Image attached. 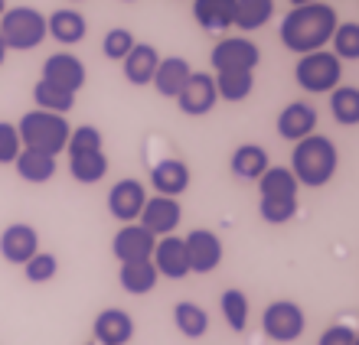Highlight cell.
Masks as SVG:
<instances>
[{
	"instance_id": "4316f807",
	"label": "cell",
	"mask_w": 359,
	"mask_h": 345,
	"mask_svg": "<svg viewBox=\"0 0 359 345\" xmlns=\"http://www.w3.org/2000/svg\"><path fill=\"white\" fill-rule=\"evenodd\" d=\"M118 283H121V290H128L131 297H144V293H151L154 283H157V271H154L151 261L121 264V271H118Z\"/></svg>"
},
{
	"instance_id": "8fae6325",
	"label": "cell",
	"mask_w": 359,
	"mask_h": 345,
	"mask_svg": "<svg viewBox=\"0 0 359 345\" xmlns=\"http://www.w3.org/2000/svg\"><path fill=\"white\" fill-rule=\"evenodd\" d=\"M151 264L157 277H167V280H183L189 274V258H187V244L183 238L177 234H163L157 238L154 244V254H151Z\"/></svg>"
},
{
	"instance_id": "836d02e7",
	"label": "cell",
	"mask_w": 359,
	"mask_h": 345,
	"mask_svg": "<svg viewBox=\"0 0 359 345\" xmlns=\"http://www.w3.org/2000/svg\"><path fill=\"white\" fill-rule=\"evenodd\" d=\"M333 56L340 59V62H356L359 59V23H337L333 29Z\"/></svg>"
},
{
	"instance_id": "7402d4cb",
	"label": "cell",
	"mask_w": 359,
	"mask_h": 345,
	"mask_svg": "<svg viewBox=\"0 0 359 345\" xmlns=\"http://www.w3.org/2000/svg\"><path fill=\"white\" fill-rule=\"evenodd\" d=\"M157 62H161V56H157V49H154L151 43H134V49L121 59L124 78L131 85H151Z\"/></svg>"
},
{
	"instance_id": "f35d334b",
	"label": "cell",
	"mask_w": 359,
	"mask_h": 345,
	"mask_svg": "<svg viewBox=\"0 0 359 345\" xmlns=\"http://www.w3.org/2000/svg\"><path fill=\"white\" fill-rule=\"evenodd\" d=\"M20 137H17V127L7 121H0V163H13L20 153Z\"/></svg>"
},
{
	"instance_id": "7a4b0ae2",
	"label": "cell",
	"mask_w": 359,
	"mask_h": 345,
	"mask_svg": "<svg viewBox=\"0 0 359 345\" xmlns=\"http://www.w3.org/2000/svg\"><path fill=\"white\" fill-rule=\"evenodd\" d=\"M340 167V153H337V143L323 134H311L294 143L291 150V173L297 179V186H307V189H320L327 186L333 179Z\"/></svg>"
},
{
	"instance_id": "4dcf8cb0",
	"label": "cell",
	"mask_w": 359,
	"mask_h": 345,
	"mask_svg": "<svg viewBox=\"0 0 359 345\" xmlns=\"http://www.w3.org/2000/svg\"><path fill=\"white\" fill-rule=\"evenodd\" d=\"M274 17V0H236V17H232V27L238 29H258L265 27L268 20Z\"/></svg>"
},
{
	"instance_id": "e575fe53",
	"label": "cell",
	"mask_w": 359,
	"mask_h": 345,
	"mask_svg": "<svg viewBox=\"0 0 359 345\" xmlns=\"http://www.w3.org/2000/svg\"><path fill=\"white\" fill-rule=\"evenodd\" d=\"M66 150H69V157L102 153V134H98V127H92V124H82V127H76V131L69 134V140H66Z\"/></svg>"
},
{
	"instance_id": "484cf974",
	"label": "cell",
	"mask_w": 359,
	"mask_h": 345,
	"mask_svg": "<svg viewBox=\"0 0 359 345\" xmlns=\"http://www.w3.org/2000/svg\"><path fill=\"white\" fill-rule=\"evenodd\" d=\"M212 85H216V98H222L229 104H238L245 101L252 94V88H255V72H216Z\"/></svg>"
},
{
	"instance_id": "74e56055",
	"label": "cell",
	"mask_w": 359,
	"mask_h": 345,
	"mask_svg": "<svg viewBox=\"0 0 359 345\" xmlns=\"http://www.w3.org/2000/svg\"><path fill=\"white\" fill-rule=\"evenodd\" d=\"M134 49V36L128 33L124 27H114V29H108L104 33V39H102V52L108 59H114V62H121L128 52Z\"/></svg>"
},
{
	"instance_id": "d590c367",
	"label": "cell",
	"mask_w": 359,
	"mask_h": 345,
	"mask_svg": "<svg viewBox=\"0 0 359 345\" xmlns=\"http://www.w3.org/2000/svg\"><path fill=\"white\" fill-rule=\"evenodd\" d=\"M56 271H59L56 254H46V251H36L23 264V274H27L29 283H49V280L56 277Z\"/></svg>"
},
{
	"instance_id": "277c9868",
	"label": "cell",
	"mask_w": 359,
	"mask_h": 345,
	"mask_svg": "<svg viewBox=\"0 0 359 345\" xmlns=\"http://www.w3.org/2000/svg\"><path fill=\"white\" fill-rule=\"evenodd\" d=\"M46 39V17L36 7H10L0 13V43L4 49H36Z\"/></svg>"
},
{
	"instance_id": "ffe728a7",
	"label": "cell",
	"mask_w": 359,
	"mask_h": 345,
	"mask_svg": "<svg viewBox=\"0 0 359 345\" xmlns=\"http://www.w3.org/2000/svg\"><path fill=\"white\" fill-rule=\"evenodd\" d=\"M151 186L157 189V196H170L177 199L180 192L189 189V169L183 160H161L151 169Z\"/></svg>"
},
{
	"instance_id": "603a6c76",
	"label": "cell",
	"mask_w": 359,
	"mask_h": 345,
	"mask_svg": "<svg viewBox=\"0 0 359 345\" xmlns=\"http://www.w3.org/2000/svg\"><path fill=\"white\" fill-rule=\"evenodd\" d=\"M13 167H17V176L23 183H33V186H43V183H49L56 176V157L36 153V150H20Z\"/></svg>"
},
{
	"instance_id": "ee69618b",
	"label": "cell",
	"mask_w": 359,
	"mask_h": 345,
	"mask_svg": "<svg viewBox=\"0 0 359 345\" xmlns=\"http://www.w3.org/2000/svg\"><path fill=\"white\" fill-rule=\"evenodd\" d=\"M124 3H134V0H124Z\"/></svg>"
},
{
	"instance_id": "f1b7e54d",
	"label": "cell",
	"mask_w": 359,
	"mask_h": 345,
	"mask_svg": "<svg viewBox=\"0 0 359 345\" xmlns=\"http://www.w3.org/2000/svg\"><path fill=\"white\" fill-rule=\"evenodd\" d=\"M330 111L333 121L343 127H356L359 124V88L356 85H337L330 92Z\"/></svg>"
},
{
	"instance_id": "7c38bea8",
	"label": "cell",
	"mask_w": 359,
	"mask_h": 345,
	"mask_svg": "<svg viewBox=\"0 0 359 345\" xmlns=\"http://www.w3.org/2000/svg\"><path fill=\"white\" fill-rule=\"evenodd\" d=\"M154 244H157V238H154L147 228H141L137 222H131V225H121V232L114 234L111 254H114V258H118L121 264L151 261Z\"/></svg>"
},
{
	"instance_id": "1f68e13d",
	"label": "cell",
	"mask_w": 359,
	"mask_h": 345,
	"mask_svg": "<svg viewBox=\"0 0 359 345\" xmlns=\"http://www.w3.org/2000/svg\"><path fill=\"white\" fill-rule=\"evenodd\" d=\"M69 173L82 186H95L108 176V157L104 153H86V157H69Z\"/></svg>"
},
{
	"instance_id": "d4e9b609",
	"label": "cell",
	"mask_w": 359,
	"mask_h": 345,
	"mask_svg": "<svg viewBox=\"0 0 359 345\" xmlns=\"http://www.w3.org/2000/svg\"><path fill=\"white\" fill-rule=\"evenodd\" d=\"M258 189H262V199H297L301 186L287 167H268L258 176Z\"/></svg>"
},
{
	"instance_id": "ac0fdd59",
	"label": "cell",
	"mask_w": 359,
	"mask_h": 345,
	"mask_svg": "<svg viewBox=\"0 0 359 345\" xmlns=\"http://www.w3.org/2000/svg\"><path fill=\"white\" fill-rule=\"evenodd\" d=\"M86 33H88L86 17L72 7L53 10V13L46 17V36H53L56 43H62V46H76V43H82Z\"/></svg>"
},
{
	"instance_id": "e0dca14e",
	"label": "cell",
	"mask_w": 359,
	"mask_h": 345,
	"mask_svg": "<svg viewBox=\"0 0 359 345\" xmlns=\"http://www.w3.org/2000/svg\"><path fill=\"white\" fill-rule=\"evenodd\" d=\"M274 127H278V134H281L284 140H294V143H297V140L313 134V127H317V111H313L307 101H291L281 108Z\"/></svg>"
},
{
	"instance_id": "ba28073f",
	"label": "cell",
	"mask_w": 359,
	"mask_h": 345,
	"mask_svg": "<svg viewBox=\"0 0 359 345\" xmlns=\"http://www.w3.org/2000/svg\"><path fill=\"white\" fill-rule=\"evenodd\" d=\"M187 244V258H189V274H212L222 264V238L209 228H193L183 238Z\"/></svg>"
},
{
	"instance_id": "d6a6232c",
	"label": "cell",
	"mask_w": 359,
	"mask_h": 345,
	"mask_svg": "<svg viewBox=\"0 0 359 345\" xmlns=\"http://www.w3.org/2000/svg\"><path fill=\"white\" fill-rule=\"evenodd\" d=\"M219 309H222V316H226L229 329H236V332H245L248 326V297L242 293V290H226L222 297H219Z\"/></svg>"
},
{
	"instance_id": "60d3db41",
	"label": "cell",
	"mask_w": 359,
	"mask_h": 345,
	"mask_svg": "<svg viewBox=\"0 0 359 345\" xmlns=\"http://www.w3.org/2000/svg\"><path fill=\"white\" fill-rule=\"evenodd\" d=\"M307 3H320V0H291V7H307Z\"/></svg>"
},
{
	"instance_id": "9a60e30c",
	"label": "cell",
	"mask_w": 359,
	"mask_h": 345,
	"mask_svg": "<svg viewBox=\"0 0 359 345\" xmlns=\"http://www.w3.org/2000/svg\"><path fill=\"white\" fill-rule=\"evenodd\" d=\"M92 336L95 345H128L134 336V319L118 307L102 309L92 323Z\"/></svg>"
},
{
	"instance_id": "6da1fadb",
	"label": "cell",
	"mask_w": 359,
	"mask_h": 345,
	"mask_svg": "<svg viewBox=\"0 0 359 345\" xmlns=\"http://www.w3.org/2000/svg\"><path fill=\"white\" fill-rule=\"evenodd\" d=\"M337 23H340V17L330 3L291 7L287 17L281 20V43L284 49H291L297 56H307V52H317L330 43Z\"/></svg>"
},
{
	"instance_id": "5b68a950",
	"label": "cell",
	"mask_w": 359,
	"mask_h": 345,
	"mask_svg": "<svg viewBox=\"0 0 359 345\" xmlns=\"http://www.w3.org/2000/svg\"><path fill=\"white\" fill-rule=\"evenodd\" d=\"M294 78L304 92L311 94H327L333 92L343 78V62L327 49H317V52H307V56L297 59L294 66Z\"/></svg>"
},
{
	"instance_id": "bcb514c9",
	"label": "cell",
	"mask_w": 359,
	"mask_h": 345,
	"mask_svg": "<svg viewBox=\"0 0 359 345\" xmlns=\"http://www.w3.org/2000/svg\"><path fill=\"white\" fill-rule=\"evenodd\" d=\"M88 345H95V342H88Z\"/></svg>"
},
{
	"instance_id": "f546056e",
	"label": "cell",
	"mask_w": 359,
	"mask_h": 345,
	"mask_svg": "<svg viewBox=\"0 0 359 345\" xmlns=\"http://www.w3.org/2000/svg\"><path fill=\"white\" fill-rule=\"evenodd\" d=\"M173 323H177L180 336H187V339H203L209 329L206 309L199 307V303H189V300H183V303L173 307Z\"/></svg>"
},
{
	"instance_id": "9c48e42d",
	"label": "cell",
	"mask_w": 359,
	"mask_h": 345,
	"mask_svg": "<svg viewBox=\"0 0 359 345\" xmlns=\"http://www.w3.org/2000/svg\"><path fill=\"white\" fill-rule=\"evenodd\" d=\"M180 104V111L189 114V118H203L216 108V85H212V75L209 72H189L187 85L180 88V94L173 98Z\"/></svg>"
},
{
	"instance_id": "8d00e7d4",
	"label": "cell",
	"mask_w": 359,
	"mask_h": 345,
	"mask_svg": "<svg viewBox=\"0 0 359 345\" xmlns=\"http://www.w3.org/2000/svg\"><path fill=\"white\" fill-rule=\"evenodd\" d=\"M294 212H297V199H262V202H258V215H262L268 225L291 222Z\"/></svg>"
},
{
	"instance_id": "30bf717a",
	"label": "cell",
	"mask_w": 359,
	"mask_h": 345,
	"mask_svg": "<svg viewBox=\"0 0 359 345\" xmlns=\"http://www.w3.org/2000/svg\"><path fill=\"white\" fill-rule=\"evenodd\" d=\"M180 218H183V209H180L177 199L170 196H154L144 202L141 215H137V225L147 228L154 238H163V234H173L177 232Z\"/></svg>"
},
{
	"instance_id": "3957f363",
	"label": "cell",
	"mask_w": 359,
	"mask_h": 345,
	"mask_svg": "<svg viewBox=\"0 0 359 345\" xmlns=\"http://www.w3.org/2000/svg\"><path fill=\"white\" fill-rule=\"evenodd\" d=\"M72 134L66 114H49V111H27L17 124V137L23 150H36V153H49V157H59L66 150V140Z\"/></svg>"
},
{
	"instance_id": "f6af8a7d",
	"label": "cell",
	"mask_w": 359,
	"mask_h": 345,
	"mask_svg": "<svg viewBox=\"0 0 359 345\" xmlns=\"http://www.w3.org/2000/svg\"><path fill=\"white\" fill-rule=\"evenodd\" d=\"M72 3H79V0H72Z\"/></svg>"
},
{
	"instance_id": "52a82bcc",
	"label": "cell",
	"mask_w": 359,
	"mask_h": 345,
	"mask_svg": "<svg viewBox=\"0 0 359 345\" xmlns=\"http://www.w3.org/2000/svg\"><path fill=\"white\" fill-rule=\"evenodd\" d=\"M212 69L216 72H255L262 62V49L245 36H226L212 46Z\"/></svg>"
},
{
	"instance_id": "5bb4252c",
	"label": "cell",
	"mask_w": 359,
	"mask_h": 345,
	"mask_svg": "<svg viewBox=\"0 0 359 345\" xmlns=\"http://www.w3.org/2000/svg\"><path fill=\"white\" fill-rule=\"evenodd\" d=\"M36 251H39V234L33 225L13 222L4 228V234H0V254H4L7 264H27Z\"/></svg>"
},
{
	"instance_id": "d6986e66",
	"label": "cell",
	"mask_w": 359,
	"mask_h": 345,
	"mask_svg": "<svg viewBox=\"0 0 359 345\" xmlns=\"http://www.w3.org/2000/svg\"><path fill=\"white\" fill-rule=\"evenodd\" d=\"M189 72H193V69H189V62L183 56H167V59H161V62H157L151 85L157 88V94H161V98H177L180 88L187 85Z\"/></svg>"
},
{
	"instance_id": "2e32d148",
	"label": "cell",
	"mask_w": 359,
	"mask_h": 345,
	"mask_svg": "<svg viewBox=\"0 0 359 345\" xmlns=\"http://www.w3.org/2000/svg\"><path fill=\"white\" fill-rule=\"evenodd\" d=\"M43 82H53L59 88H66V92L76 94L82 85H86V66H82V59L72 56V52H56V56H49L43 62Z\"/></svg>"
},
{
	"instance_id": "44dd1931",
	"label": "cell",
	"mask_w": 359,
	"mask_h": 345,
	"mask_svg": "<svg viewBox=\"0 0 359 345\" xmlns=\"http://www.w3.org/2000/svg\"><path fill=\"white\" fill-rule=\"evenodd\" d=\"M193 17L206 33H226L232 29L236 0H193Z\"/></svg>"
},
{
	"instance_id": "83f0119b",
	"label": "cell",
	"mask_w": 359,
	"mask_h": 345,
	"mask_svg": "<svg viewBox=\"0 0 359 345\" xmlns=\"http://www.w3.org/2000/svg\"><path fill=\"white\" fill-rule=\"evenodd\" d=\"M33 101H36L39 111H49V114H69L76 108V94L66 92V88H59L53 82H43L39 78L33 85Z\"/></svg>"
},
{
	"instance_id": "7bdbcfd3",
	"label": "cell",
	"mask_w": 359,
	"mask_h": 345,
	"mask_svg": "<svg viewBox=\"0 0 359 345\" xmlns=\"http://www.w3.org/2000/svg\"><path fill=\"white\" fill-rule=\"evenodd\" d=\"M4 10H7V7H4V0H0V13H4Z\"/></svg>"
},
{
	"instance_id": "ab89813d",
	"label": "cell",
	"mask_w": 359,
	"mask_h": 345,
	"mask_svg": "<svg viewBox=\"0 0 359 345\" xmlns=\"http://www.w3.org/2000/svg\"><path fill=\"white\" fill-rule=\"evenodd\" d=\"M317 345H359V339H356V329L353 326H330V329H323V336H320V342Z\"/></svg>"
},
{
	"instance_id": "cb8c5ba5",
	"label": "cell",
	"mask_w": 359,
	"mask_h": 345,
	"mask_svg": "<svg viewBox=\"0 0 359 345\" xmlns=\"http://www.w3.org/2000/svg\"><path fill=\"white\" fill-rule=\"evenodd\" d=\"M268 167H271L268 150L258 147V143H242V147H236V153H232V173H236L238 179H258Z\"/></svg>"
},
{
	"instance_id": "b9f144b4",
	"label": "cell",
	"mask_w": 359,
	"mask_h": 345,
	"mask_svg": "<svg viewBox=\"0 0 359 345\" xmlns=\"http://www.w3.org/2000/svg\"><path fill=\"white\" fill-rule=\"evenodd\" d=\"M4 59H7V49H4V43H0V66H4Z\"/></svg>"
},
{
	"instance_id": "4fadbf2b",
	"label": "cell",
	"mask_w": 359,
	"mask_h": 345,
	"mask_svg": "<svg viewBox=\"0 0 359 345\" xmlns=\"http://www.w3.org/2000/svg\"><path fill=\"white\" fill-rule=\"evenodd\" d=\"M144 202H147V192H144V183H137V179H121L108 192V212L124 225L137 222Z\"/></svg>"
},
{
	"instance_id": "8992f818",
	"label": "cell",
	"mask_w": 359,
	"mask_h": 345,
	"mask_svg": "<svg viewBox=\"0 0 359 345\" xmlns=\"http://www.w3.org/2000/svg\"><path fill=\"white\" fill-rule=\"evenodd\" d=\"M262 329H265V336L274 339V342H294V339L304 336L307 316L291 300H274V303L265 307V313H262Z\"/></svg>"
}]
</instances>
